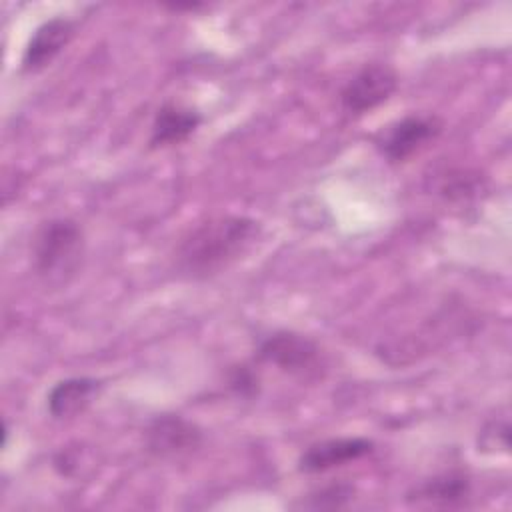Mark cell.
Here are the masks:
<instances>
[{
	"label": "cell",
	"instance_id": "obj_13",
	"mask_svg": "<svg viewBox=\"0 0 512 512\" xmlns=\"http://www.w3.org/2000/svg\"><path fill=\"white\" fill-rule=\"evenodd\" d=\"M508 420L494 418L484 424L478 434V450L482 452H508Z\"/></svg>",
	"mask_w": 512,
	"mask_h": 512
},
{
	"label": "cell",
	"instance_id": "obj_2",
	"mask_svg": "<svg viewBox=\"0 0 512 512\" xmlns=\"http://www.w3.org/2000/svg\"><path fill=\"white\" fill-rule=\"evenodd\" d=\"M84 258V232L72 218H52L34 234L32 260L46 286H66L80 270Z\"/></svg>",
	"mask_w": 512,
	"mask_h": 512
},
{
	"label": "cell",
	"instance_id": "obj_12",
	"mask_svg": "<svg viewBox=\"0 0 512 512\" xmlns=\"http://www.w3.org/2000/svg\"><path fill=\"white\" fill-rule=\"evenodd\" d=\"M354 494V488L350 484H330L326 488H320L318 492L310 494L308 500L302 504L304 508H314V510H324V508H342L348 504Z\"/></svg>",
	"mask_w": 512,
	"mask_h": 512
},
{
	"label": "cell",
	"instance_id": "obj_14",
	"mask_svg": "<svg viewBox=\"0 0 512 512\" xmlns=\"http://www.w3.org/2000/svg\"><path fill=\"white\" fill-rule=\"evenodd\" d=\"M228 388L240 398H254L260 390V378L248 364H240L228 372Z\"/></svg>",
	"mask_w": 512,
	"mask_h": 512
},
{
	"label": "cell",
	"instance_id": "obj_6",
	"mask_svg": "<svg viewBox=\"0 0 512 512\" xmlns=\"http://www.w3.org/2000/svg\"><path fill=\"white\" fill-rule=\"evenodd\" d=\"M202 430L180 414H158L144 430L146 450L156 458H180L200 448Z\"/></svg>",
	"mask_w": 512,
	"mask_h": 512
},
{
	"label": "cell",
	"instance_id": "obj_4",
	"mask_svg": "<svg viewBox=\"0 0 512 512\" xmlns=\"http://www.w3.org/2000/svg\"><path fill=\"white\" fill-rule=\"evenodd\" d=\"M398 88V74L392 66L370 62L362 66L340 90L342 108L348 114L360 116L384 104Z\"/></svg>",
	"mask_w": 512,
	"mask_h": 512
},
{
	"label": "cell",
	"instance_id": "obj_10",
	"mask_svg": "<svg viewBox=\"0 0 512 512\" xmlns=\"http://www.w3.org/2000/svg\"><path fill=\"white\" fill-rule=\"evenodd\" d=\"M202 116L190 106L178 102H166L158 108L150 128V148L174 146L188 140L200 126Z\"/></svg>",
	"mask_w": 512,
	"mask_h": 512
},
{
	"label": "cell",
	"instance_id": "obj_5",
	"mask_svg": "<svg viewBox=\"0 0 512 512\" xmlns=\"http://www.w3.org/2000/svg\"><path fill=\"white\" fill-rule=\"evenodd\" d=\"M442 126L444 122L436 114H410L380 134L378 148L390 162H404L432 142Z\"/></svg>",
	"mask_w": 512,
	"mask_h": 512
},
{
	"label": "cell",
	"instance_id": "obj_15",
	"mask_svg": "<svg viewBox=\"0 0 512 512\" xmlns=\"http://www.w3.org/2000/svg\"><path fill=\"white\" fill-rule=\"evenodd\" d=\"M448 180H450V184L446 182L440 186V192L446 198H464L478 190V178L468 176L466 172L458 174V176H448Z\"/></svg>",
	"mask_w": 512,
	"mask_h": 512
},
{
	"label": "cell",
	"instance_id": "obj_8",
	"mask_svg": "<svg viewBox=\"0 0 512 512\" xmlns=\"http://www.w3.org/2000/svg\"><path fill=\"white\" fill-rule=\"evenodd\" d=\"M74 34V22L64 18V16H56L46 20L44 24H40L26 50L22 56V70L24 72H38L44 66H48L54 56L70 42Z\"/></svg>",
	"mask_w": 512,
	"mask_h": 512
},
{
	"label": "cell",
	"instance_id": "obj_7",
	"mask_svg": "<svg viewBox=\"0 0 512 512\" xmlns=\"http://www.w3.org/2000/svg\"><path fill=\"white\" fill-rule=\"evenodd\" d=\"M374 450V442L368 438H328L310 444L298 458V470L304 474L326 472L336 466L360 460Z\"/></svg>",
	"mask_w": 512,
	"mask_h": 512
},
{
	"label": "cell",
	"instance_id": "obj_11",
	"mask_svg": "<svg viewBox=\"0 0 512 512\" xmlns=\"http://www.w3.org/2000/svg\"><path fill=\"white\" fill-rule=\"evenodd\" d=\"M98 388H100V382L88 376H76V378H66L56 382L50 388L46 398L50 416L56 420L76 416L90 404Z\"/></svg>",
	"mask_w": 512,
	"mask_h": 512
},
{
	"label": "cell",
	"instance_id": "obj_9",
	"mask_svg": "<svg viewBox=\"0 0 512 512\" xmlns=\"http://www.w3.org/2000/svg\"><path fill=\"white\" fill-rule=\"evenodd\" d=\"M470 494V476L462 470H448L434 478L416 484L408 494L406 502L416 506L450 508L462 504Z\"/></svg>",
	"mask_w": 512,
	"mask_h": 512
},
{
	"label": "cell",
	"instance_id": "obj_1",
	"mask_svg": "<svg viewBox=\"0 0 512 512\" xmlns=\"http://www.w3.org/2000/svg\"><path fill=\"white\" fill-rule=\"evenodd\" d=\"M262 226L248 216H218L192 228L176 246V270L192 280L220 274L260 238Z\"/></svg>",
	"mask_w": 512,
	"mask_h": 512
},
{
	"label": "cell",
	"instance_id": "obj_3",
	"mask_svg": "<svg viewBox=\"0 0 512 512\" xmlns=\"http://www.w3.org/2000/svg\"><path fill=\"white\" fill-rule=\"evenodd\" d=\"M256 358L298 378H316L322 368L318 344L308 336L290 330L266 336L256 350Z\"/></svg>",
	"mask_w": 512,
	"mask_h": 512
}]
</instances>
